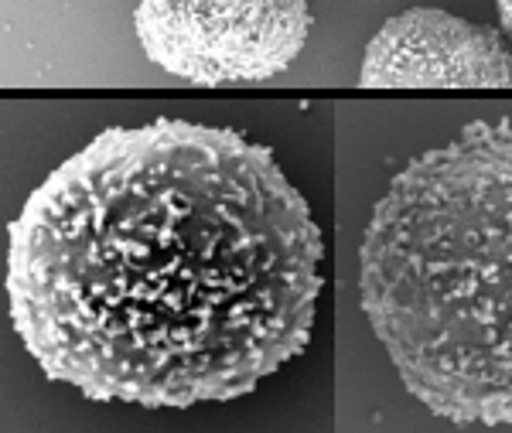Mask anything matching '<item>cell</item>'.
<instances>
[{"label": "cell", "instance_id": "obj_1", "mask_svg": "<svg viewBox=\"0 0 512 433\" xmlns=\"http://www.w3.org/2000/svg\"><path fill=\"white\" fill-rule=\"evenodd\" d=\"M321 256L267 147L161 116L99 133L31 191L11 321L48 379L99 403H226L304 352Z\"/></svg>", "mask_w": 512, "mask_h": 433}, {"label": "cell", "instance_id": "obj_2", "mask_svg": "<svg viewBox=\"0 0 512 433\" xmlns=\"http://www.w3.org/2000/svg\"><path fill=\"white\" fill-rule=\"evenodd\" d=\"M359 301L427 410L512 423V120L468 123L390 181Z\"/></svg>", "mask_w": 512, "mask_h": 433}, {"label": "cell", "instance_id": "obj_3", "mask_svg": "<svg viewBox=\"0 0 512 433\" xmlns=\"http://www.w3.org/2000/svg\"><path fill=\"white\" fill-rule=\"evenodd\" d=\"M137 38L164 72L198 82L274 79L311 31L304 0H137Z\"/></svg>", "mask_w": 512, "mask_h": 433}, {"label": "cell", "instance_id": "obj_4", "mask_svg": "<svg viewBox=\"0 0 512 433\" xmlns=\"http://www.w3.org/2000/svg\"><path fill=\"white\" fill-rule=\"evenodd\" d=\"M362 86H512V52L499 31L414 7L369 41Z\"/></svg>", "mask_w": 512, "mask_h": 433}, {"label": "cell", "instance_id": "obj_5", "mask_svg": "<svg viewBox=\"0 0 512 433\" xmlns=\"http://www.w3.org/2000/svg\"><path fill=\"white\" fill-rule=\"evenodd\" d=\"M499 14H502V24H506V31L512 35V0H499Z\"/></svg>", "mask_w": 512, "mask_h": 433}]
</instances>
